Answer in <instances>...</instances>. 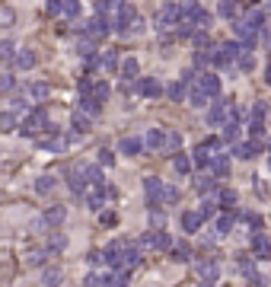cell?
I'll return each mask as SVG.
<instances>
[{
    "instance_id": "6da1fadb",
    "label": "cell",
    "mask_w": 271,
    "mask_h": 287,
    "mask_svg": "<svg viewBox=\"0 0 271 287\" xmlns=\"http://www.w3.org/2000/svg\"><path fill=\"white\" fill-rule=\"evenodd\" d=\"M144 191H147V201H150L153 208L166 205V185H163V179L147 176V179H144Z\"/></svg>"
},
{
    "instance_id": "7a4b0ae2",
    "label": "cell",
    "mask_w": 271,
    "mask_h": 287,
    "mask_svg": "<svg viewBox=\"0 0 271 287\" xmlns=\"http://www.w3.org/2000/svg\"><path fill=\"white\" fill-rule=\"evenodd\" d=\"M48 128V115H45V109L39 105V109H32L26 118H22V134H35V131Z\"/></svg>"
},
{
    "instance_id": "3957f363",
    "label": "cell",
    "mask_w": 271,
    "mask_h": 287,
    "mask_svg": "<svg viewBox=\"0 0 271 287\" xmlns=\"http://www.w3.org/2000/svg\"><path fill=\"white\" fill-rule=\"evenodd\" d=\"M83 32L89 35V39H105V35L112 32V16H96L93 22H86Z\"/></svg>"
},
{
    "instance_id": "277c9868",
    "label": "cell",
    "mask_w": 271,
    "mask_h": 287,
    "mask_svg": "<svg viewBox=\"0 0 271 287\" xmlns=\"http://www.w3.org/2000/svg\"><path fill=\"white\" fill-rule=\"evenodd\" d=\"M140 246H147V249H157V252H166V249H172V239L163 233V230H157V233H147L144 239H140Z\"/></svg>"
},
{
    "instance_id": "5b68a950",
    "label": "cell",
    "mask_w": 271,
    "mask_h": 287,
    "mask_svg": "<svg viewBox=\"0 0 271 287\" xmlns=\"http://www.w3.org/2000/svg\"><path fill=\"white\" fill-rule=\"evenodd\" d=\"M230 109H233V105H230V102H223V99H220V102H214V105H210V112H207V122H210V125H220V122L227 125Z\"/></svg>"
},
{
    "instance_id": "8992f818",
    "label": "cell",
    "mask_w": 271,
    "mask_h": 287,
    "mask_svg": "<svg viewBox=\"0 0 271 287\" xmlns=\"http://www.w3.org/2000/svg\"><path fill=\"white\" fill-rule=\"evenodd\" d=\"M252 255L255 259H271V239L265 233H255L252 236Z\"/></svg>"
},
{
    "instance_id": "52a82bcc",
    "label": "cell",
    "mask_w": 271,
    "mask_h": 287,
    "mask_svg": "<svg viewBox=\"0 0 271 287\" xmlns=\"http://www.w3.org/2000/svg\"><path fill=\"white\" fill-rule=\"evenodd\" d=\"M144 140H147L150 150H166V134H163V128H150L144 134Z\"/></svg>"
},
{
    "instance_id": "ba28073f",
    "label": "cell",
    "mask_w": 271,
    "mask_h": 287,
    "mask_svg": "<svg viewBox=\"0 0 271 287\" xmlns=\"http://www.w3.org/2000/svg\"><path fill=\"white\" fill-rule=\"evenodd\" d=\"M198 87H201V90L210 96V99H214V96H220V77H214V74H201Z\"/></svg>"
},
{
    "instance_id": "9c48e42d",
    "label": "cell",
    "mask_w": 271,
    "mask_h": 287,
    "mask_svg": "<svg viewBox=\"0 0 271 287\" xmlns=\"http://www.w3.org/2000/svg\"><path fill=\"white\" fill-rule=\"evenodd\" d=\"M35 61H39V58H35L32 48H22V51L13 58V64H16L19 70H32V67H35Z\"/></svg>"
},
{
    "instance_id": "30bf717a",
    "label": "cell",
    "mask_w": 271,
    "mask_h": 287,
    "mask_svg": "<svg viewBox=\"0 0 271 287\" xmlns=\"http://www.w3.org/2000/svg\"><path fill=\"white\" fill-rule=\"evenodd\" d=\"M201 223H204V217H201V211H185V214H182V226H185L188 233L201 230Z\"/></svg>"
},
{
    "instance_id": "8fae6325",
    "label": "cell",
    "mask_w": 271,
    "mask_h": 287,
    "mask_svg": "<svg viewBox=\"0 0 271 287\" xmlns=\"http://www.w3.org/2000/svg\"><path fill=\"white\" fill-rule=\"evenodd\" d=\"M137 90L144 93V96H160V93H163V83H160L157 77H144V80L137 83Z\"/></svg>"
},
{
    "instance_id": "7c38bea8",
    "label": "cell",
    "mask_w": 271,
    "mask_h": 287,
    "mask_svg": "<svg viewBox=\"0 0 271 287\" xmlns=\"http://www.w3.org/2000/svg\"><path fill=\"white\" fill-rule=\"evenodd\" d=\"M144 147H147V140H140V137H125L122 140V153H128V157H137Z\"/></svg>"
},
{
    "instance_id": "4fadbf2b",
    "label": "cell",
    "mask_w": 271,
    "mask_h": 287,
    "mask_svg": "<svg viewBox=\"0 0 271 287\" xmlns=\"http://www.w3.org/2000/svg\"><path fill=\"white\" fill-rule=\"evenodd\" d=\"M77 105H80V112L89 115V118H93V115H99V99H96V96H80V102H77Z\"/></svg>"
},
{
    "instance_id": "5bb4252c",
    "label": "cell",
    "mask_w": 271,
    "mask_h": 287,
    "mask_svg": "<svg viewBox=\"0 0 271 287\" xmlns=\"http://www.w3.org/2000/svg\"><path fill=\"white\" fill-rule=\"evenodd\" d=\"M210 173H214V176H227L230 173V157H227V153H217V157L210 160Z\"/></svg>"
},
{
    "instance_id": "9a60e30c",
    "label": "cell",
    "mask_w": 271,
    "mask_h": 287,
    "mask_svg": "<svg viewBox=\"0 0 271 287\" xmlns=\"http://www.w3.org/2000/svg\"><path fill=\"white\" fill-rule=\"evenodd\" d=\"M64 217H67V211H64L61 205L45 211V220H48V226H51V230H54V226H61V223H64Z\"/></svg>"
},
{
    "instance_id": "2e32d148",
    "label": "cell",
    "mask_w": 271,
    "mask_h": 287,
    "mask_svg": "<svg viewBox=\"0 0 271 287\" xmlns=\"http://www.w3.org/2000/svg\"><path fill=\"white\" fill-rule=\"evenodd\" d=\"M236 64H239V70H252V67H255L252 45H243V51H239V58H236Z\"/></svg>"
},
{
    "instance_id": "e0dca14e",
    "label": "cell",
    "mask_w": 271,
    "mask_h": 287,
    "mask_svg": "<svg viewBox=\"0 0 271 287\" xmlns=\"http://www.w3.org/2000/svg\"><path fill=\"white\" fill-rule=\"evenodd\" d=\"M188 102H192V105H195V109H204V105L210 102V96H207V93H204L201 87H195L192 93H188Z\"/></svg>"
},
{
    "instance_id": "ac0fdd59",
    "label": "cell",
    "mask_w": 271,
    "mask_h": 287,
    "mask_svg": "<svg viewBox=\"0 0 271 287\" xmlns=\"http://www.w3.org/2000/svg\"><path fill=\"white\" fill-rule=\"evenodd\" d=\"M99 58H102V67L109 70V74H112V70H122V61H118V51H102Z\"/></svg>"
},
{
    "instance_id": "d6986e66",
    "label": "cell",
    "mask_w": 271,
    "mask_h": 287,
    "mask_svg": "<svg viewBox=\"0 0 271 287\" xmlns=\"http://www.w3.org/2000/svg\"><path fill=\"white\" fill-rule=\"evenodd\" d=\"M217 13H220V16H227V19H236V16H239V7H236V0H220Z\"/></svg>"
},
{
    "instance_id": "ffe728a7",
    "label": "cell",
    "mask_w": 271,
    "mask_h": 287,
    "mask_svg": "<svg viewBox=\"0 0 271 287\" xmlns=\"http://www.w3.org/2000/svg\"><path fill=\"white\" fill-rule=\"evenodd\" d=\"M233 153H236L239 160H252L255 153H258V144H236V147H233Z\"/></svg>"
},
{
    "instance_id": "44dd1931",
    "label": "cell",
    "mask_w": 271,
    "mask_h": 287,
    "mask_svg": "<svg viewBox=\"0 0 271 287\" xmlns=\"http://www.w3.org/2000/svg\"><path fill=\"white\" fill-rule=\"evenodd\" d=\"M198 274H201L204 281H217V274H220V268L214 265V262H201V265H198Z\"/></svg>"
},
{
    "instance_id": "7402d4cb",
    "label": "cell",
    "mask_w": 271,
    "mask_h": 287,
    "mask_svg": "<svg viewBox=\"0 0 271 287\" xmlns=\"http://www.w3.org/2000/svg\"><path fill=\"white\" fill-rule=\"evenodd\" d=\"M83 176H86V182H89V185H105V179H102V169H99V166H83Z\"/></svg>"
},
{
    "instance_id": "603a6c76",
    "label": "cell",
    "mask_w": 271,
    "mask_h": 287,
    "mask_svg": "<svg viewBox=\"0 0 271 287\" xmlns=\"http://www.w3.org/2000/svg\"><path fill=\"white\" fill-rule=\"evenodd\" d=\"M61 278H64L61 268H48V271L42 274V284H45V287H57V284H61Z\"/></svg>"
},
{
    "instance_id": "cb8c5ba5",
    "label": "cell",
    "mask_w": 271,
    "mask_h": 287,
    "mask_svg": "<svg viewBox=\"0 0 271 287\" xmlns=\"http://www.w3.org/2000/svg\"><path fill=\"white\" fill-rule=\"evenodd\" d=\"M137 70H140V64L134 61V58H125V61H122V77H125V80H134Z\"/></svg>"
},
{
    "instance_id": "d4e9b609",
    "label": "cell",
    "mask_w": 271,
    "mask_h": 287,
    "mask_svg": "<svg viewBox=\"0 0 271 287\" xmlns=\"http://www.w3.org/2000/svg\"><path fill=\"white\" fill-rule=\"evenodd\" d=\"M195 191L210 195V191H214V176H198V179H195Z\"/></svg>"
},
{
    "instance_id": "484cf974",
    "label": "cell",
    "mask_w": 271,
    "mask_h": 287,
    "mask_svg": "<svg viewBox=\"0 0 271 287\" xmlns=\"http://www.w3.org/2000/svg\"><path fill=\"white\" fill-rule=\"evenodd\" d=\"M243 19H246V22H249V26H252L255 32H258V29H262V26H265V13H262V10H252V13H246Z\"/></svg>"
},
{
    "instance_id": "4316f807",
    "label": "cell",
    "mask_w": 271,
    "mask_h": 287,
    "mask_svg": "<svg viewBox=\"0 0 271 287\" xmlns=\"http://www.w3.org/2000/svg\"><path fill=\"white\" fill-rule=\"evenodd\" d=\"M223 140H227V144H236L239 140V125L236 122H227V125H223Z\"/></svg>"
},
{
    "instance_id": "83f0119b",
    "label": "cell",
    "mask_w": 271,
    "mask_h": 287,
    "mask_svg": "<svg viewBox=\"0 0 271 287\" xmlns=\"http://www.w3.org/2000/svg\"><path fill=\"white\" fill-rule=\"evenodd\" d=\"M166 93H169V99H175V102H179V99H185V93H188V83H185V80H179V83H172V87H169Z\"/></svg>"
},
{
    "instance_id": "f1b7e54d",
    "label": "cell",
    "mask_w": 271,
    "mask_h": 287,
    "mask_svg": "<svg viewBox=\"0 0 271 287\" xmlns=\"http://www.w3.org/2000/svg\"><path fill=\"white\" fill-rule=\"evenodd\" d=\"M233 230V217H227V214H223V217H217V223H214V233L217 236H227Z\"/></svg>"
},
{
    "instance_id": "f546056e",
    "label": "cell",
    "mask_w": 271,
    "mask_h": 287,
    "mask_svg": "<svg viewBox=\"0 0 271 287\" xmlns=\"http://www.w3.org/2000/svg\"><path fill=\"white\" fill-rule=\"evenodd\" d=\"M35 191H39V195H48V191H54V179H51V176H39Z\"/></svg>"
},
{
    "instance_id": "4dcf8cb0",
    "label": "cell",
    "mask_w": 271,
    "mask_h": 287,
    "mask_svg": "<svg viewBox=\"0 0 271 287\" xmlns=\"http://www.w3.org/2000/svg\"><path fill=\"white\" fill-rule=\"evenodd\" d=\"M172 259H175V262H188V259H192V249H188V243L172 246Z\"/></svg>"
},
{
    "instance_id": "1f68e13d",
    "label": "cell",
    "mask_w": 271,
    "mask_h": 287,
    "mask_svg": "<svg viewBox=\"0 0 271 287\" xmlns=\"http://www.w3.org/2000/svg\"><path fill=\"white\" fill-rule=\"evenodd\" d=\"M77 54H80V58H86V61L93 58V39H89V35H86V39H80V42H77Z\"/></svg>"
},
{
    "instance_id": "d6a6232c",
    "label": "cell",
    "mask_w": 271,
    "mask_h": 287,
    "mask_svg": "<svg viewBox=\"0 0 271 287\" xmlns=\"http://www.w3.org/2000/svg\"><path fill=\"white\" fill-rule=\"evenodd\" d=\"M74 131H77V134H86V131H89V115H83V112L74 115Z\"/></svg>"
},
{
    "instance_id": "836d02e7",
    "label": "cell",
    "mask_w": 271,
    "mask_h": 287,
    "mask_svg": "<svg viewBox=\"0 0 271 287\" xmlns=\"http://www.w3.org/2000/svg\"><path fill=\"white\" fill-rule=\"evenodd\" d=\"M172 166H175V173H179V176H185L188 169H192V160H188V157H185V153H179V157H175V160H172Z\"/></svg>"
},
{
    "instance_id": "e575fe53",
    "label": "cell",
    "mask_w": 271,
    "mask_h": 287,
    "mask_svg": "<svg viewBox=\"0 0 271 287\" xmlns=\"http://www.w3.org/2000/svg\"><path fill=\"white\" fill-rule=\"evenodd\" d=\"M64 246H67V236H64V233H54V236L48 239V249H51V252H61Z\"/></svg>"
},
{
    "instance_id": "d590c367",
    "label": "cell",
    "mask_w": 271,
    "mask_h": 287,
    "mask_svg": "<svg viewBox=\"0 0 271 287\" xmlns=\"http://www.w3.org/2000/svg\"><path fill=\"white\" fill-rule=\"evenodd\" d=\"M29 96H32V99H45V96H48V83H32Z\"/></svg>"
},
{
    "instance_id": "8d00e7d4",
    "label": "cell",
    "mask_w": 271,
    "mask_h": 287,
    "mask_svg": "<svg viewBox=\"0 0 271 287\" xmlns=\"http://www.w3.org/2000/svg\"><path fill=\"white\" fill-rule=\"evenodd\" d=\"M109 93H112V90H109V83H105V80H102V83H96V90H93V96H96L99 102L109 99Z\"/></svg>"
},
{
    "instance_id": "74e56055",
    "label": "cell",
    "mask_w": 271,
    "mask_h": 287,
    "mask_svg": "<svg viewBox=\"0 0 271 287\" xmlns=\"http://www.w3.org/2000/svg\"><path fill=\"white\" fill-rule=\"evenodd\" d=\"M236 201H239L236 191H220V205H223V208H233Z\"/></svg>"
},
{
    "instance_id": "f35d334b",
    "label": "cell",
    "mask_w": 271,
    "mask_h": 287,
    "mask_svg": "<svg viewBox=\"0 0 271 287\" xmlns=\"http://www.w3.org/2000/svg\"><path fill=\"white\" fill-rule=\"evenodd\" d=\"M175 147H182V134L179 131H169L166 134V150H175Z\"/></svg>"
},
{
    "instance_id": "ab89813d",
    "label": "cell",
    "mask_w": 271,
    "mask_h": 287,
    "mask_svg": "<svg viewBox=\"0 0 271 287\" xmlns=\"http://www.w3.org/2000/svg\"><path fill=\"white\" fill-rule=\"evenodd\" d=\"M265 115H268V102H255V105H252V118L265 122Z\"/></svg>"
},
{
    "instance_id": "60d3db41",
    "label": "cell",
    "mask_w": 271,
    "mask_h": 287,
    "mask_svg": "<svg viewBox=\"0 0 271 287\" xmlns=\"http://www.w3.org/2000/svg\"><path fill=\"white\" fill-rule=\"evenodd\" d=\"M150 226H157V230H163V226H166V217H163L160 211H150Z\"/></svg>"
},
{
    "instance_id": "b9f144b4",
    "label": "cell",
    "mask_w": 271,
    "mask_h": 287,
    "mask_svg": "<svg viewBox=\"0 0 271 287\" xmlns=\"http://www.w3.org/2000/svg\"><path fill=\"white\" fill-rule=\"evenodd\" d=\"M0 125H4V131H13V125H16V115H13V112H4Z\"/></svg>"
},
{
    "instance_id": "7bdbcfd3",
    "label": "cell",
    "mask_w": 271,
    "mask_h": 287,
    "mask_svg": "<svg viewBox=\"0 0 271 287\" xmlns=\"http://www.w3.org/2000/svg\"><path fill=\"white\" fill-rule=\"evenodd\" d=\"M13 19H16V13L10 7H4V13H0V22H4V26H13Z\"/></svg>"
},
{
    "instance_id": "ee69618b",
    "label": "cell",
    "mask_w": 271,
    "mask_h": 287,
    "mask_svg": "<svg viewBox=\"0 0 271 287\" xmlns=\"http://www.w3.org/2000/svg\"><path fill=\"white\" fill-rule=\"evenodd\" d=\"M179 201V188L175 185H166V205H175Z\"/></svg>"
},
{
    "instance_id": "f6af8a7d",
    "label": "cell",
    "mask_w": 271,
    "mask_h": 287,
    "mask_svg": "<svg viewBox=\"0 0 271 287\" xmlns=\"http://www.w3.org/2000/svg\"><path fill=\"white\" fill-rule=\"evenodd\" d=\"M48 252H29V265H45Z\"/></svg>"
},
{
    "instance_id": "bcb514c9",
    "label": "cell",
    "mask_w": 271,
    "mask_h": 287,
    "mask_svg": "<svg viewBox=\"0 0 271 287\" xmlns=\"http://www.w3.org/2000/svg\"><path fill=\"white\" fill-rule=\"evenodd\" d=\"M115 157H112V150H99V166H112Z\"/></svg>"
},
{
    "instance_id": "7dc6e473",
    "label": "cell",
    "mask_w": 271,
    "mask_h": 287,
    "mask_svg": "<svg viewBox=\"0 0 271 287\" xmlns=\"http://www.w3.org/2000/svg\"><path fill=\"white\" fill-rule=\"evenodd\" d=\"M0 54H4L7 61H10V58H16V54H13V42H10V39H7L4 45H0Z\"/></svg>"
},
{
    "instance_id": "c3c4849f",
    "label": "cell",
    "mask_w": 271,
    "mask_h": 287,
    "mask_svg": "<svg viewBox=\"0 0 271 287\" xmlns=\"http://www.w3.org/2000/svg\"><path fill=\"white\" fill-rule=\"evenodd\" d=\"M48 13H51V16L64 13V4H61V0H48Z\"/></svg>"
},
{
    "instance_id": "681fc988",
    "label": "cell",
    "mask_w": 271,
    "mask_h": 287,
    "mask_svg": "<svg viewBox=\"0 0 271 287\" xmlns=\"http://www.w3.org/2000/svg\"><path fill=\"white\" fill-rule=\"evenodd\" d=\"M0 90H4V93L13 90V77H10V74H4V80H0Z\"/></svg>"
},
{
    "instance_id": "f907efd6",
    "label": "cell",
    "mask_w": 271,
    "mask_h": 287,
    "mask_svg": "<svg viewBox=\"0 0 271 287\" xmlns=\"http://www.w3.org/2000/svg\"><path fill=\"white\" fill-rule=\"evenodd\" d=\"M131 32H134V35L144 32V19H134V22H131Z\"/></svg>"
},
{
    "instance_id": "816d5d0a",
    "label": "cell",
    "mask_w": 271,
    "mask_h": 287,
    "mask_svg": "<svg viewBox=\"0 0 271 287\" xmlns=\"http://www.w3.org/2000/svg\"><path fill=\"white\" fill-rule=\"evenodd\" d=\"M102 223H109V226H112V223H115V214H112V211H105V214H102Z\"/></svg>"
},
{
    "instance_id": "f5cc1de1",
    "label": "cell",
    "mask_w": 271,
    "mask_h": 287,
    "mask_svg": "<svg viewBox=\"0 0 271 287\" xmlns=\"http://www.w3.org/2000/svg\"><path fill=\"white\" fill-rule=\"evenodd\" d=\"M115 287H128V281H125V271H122V278H118V284H115Z\"/></svg>"
},
{
    "instance_id": "db71d44e",
    "label": "cell",
    "mask_w": 271,
    "mask_h": 287,
    "mask_svg": "<svg viewBox=\"0 0 271 287\" xmlns=\"http://www.w3.org/2000/svg\"><path fill=\"white\" fill-rule=\"evenodd\" d=\"M265 80H268V87H271V64H268V70H265Z\"/></svg>"
},
{
    "instance_id": "11a10c76",
    "label": "cell",
    "mask_w": 271,
    "mask_h": 287,
    "mask_svg": "<svg viewBox=\"0 0 271 287\" xmlns=\"http://www.w3.org/2000/svg\"><path fill=\"white\" fill-rule=\"evenodd\" d=\"M201 287H214V281H201Z\"/></svg>"
},
{
    "instance_id": "9f6ffc18",
    "label": "cell",
    "mask_w": 271,
    "mask_h": 287,
    "mask_svg": "<svg viewBox=\"0 0 271 287\" xmlns=\"http://www.w3.org/2000/svg\"><path fill=\"white\" fill-rule=\"evenodd\" d=\"M268 166H271V160H268Z\"/></svg>"
}]
</instances>
